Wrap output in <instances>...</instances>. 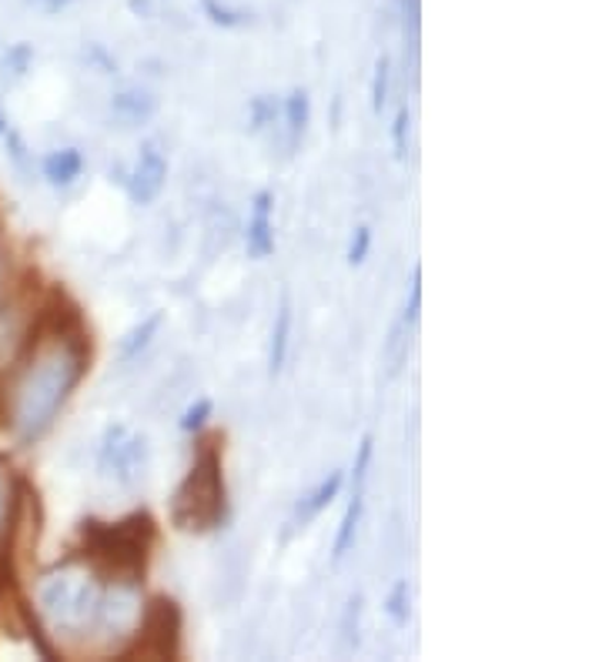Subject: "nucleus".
Masks as SVG:
<instances>
[{
    "label": "nucleus",
    "mask_w": 602,
    "mask_h": 662,
    "mask_svg": "<svg viewBox=\"0 0 602 662\" xmlns=\"http://www.w3.org/2000/svg\"><path fill=\"white\" fill-rule=\"evenodd\" d=\"M91 368V335L78 308L50 295L37 335L18 365L0 378V422L21 445L41 442Z\"/></svg>",
    "instance_id": "obj_1"
},
{
    "label": "nucleus",
    "mask_w": 602,
    "mask_h": 662,
    "mask_svg": "<svg viewBox=\"0 0 602 662\" xmlns=\"http://www.w3.org/2000/svg\"><path fill=\"white\" fill-rule=\"evenodd\" d=\"M104 572L88 562L81 552H71L67 559L41 569L31 585L27 609L41 623V629L50 636V642H78L88 646L94 636L101 592H104Z\"/></svg>",
    "instance_id": "obj_2"
},
{
    "label": "nucleus",
    "mask_w": 602,
    "mask_h": 662,
    "mask_svg": "<svg viewBox=\"0 0 602 662\" xmlns=\"http://www.w3.org/2000/svg\"><path fill=\"white\" fill-rule=\"evenodd\" d=\"M222 435L201 438L194 461L171 499V522L181 533H212L228 515V486L222 469Z\"/></svg>",
    "instance_id": "obj_3"
},
{
    "label": "nucleus",
    "mask_w": 602,
    "mask_h": 662,
    "mask_svg": "<svg viewBox=\"0 0 602 662\" xmlns=\"http://www.w3.org/2000/svg\"><path fill=\"white\" fill-rule=\"evenodd\" d=\"M158 546V525L148 512H130L121 522L88 518L81 525V556L104 575L145 579L148 559Z\"/></svg>",
    "instance_id": "obj_4"
},
{
    "label": "nucleus",
    "mask_w": 602,
    "mask_h": 662,
    "mask_svg": "<svg viewBox=\"0 0 602 662\" xmlns=\"http://www.w3.org/2000/svg\"><path fill=\"white\" fill-rule=\"evenodd\" d=\"M148 609V592L145 579L134 575H107L101 592V609L94 623V642H101L104 652L130 655L134 642H138L141 623Z\"/></svg>",
    "instance_id": "obj_5"
},
{
    "label": "nucleus",
    "mask_w": 602,
    "mask_h": 662,
    "mask_svg": "<svg viewBox=\"0 0 602 662\" xmlns=\"http://www.w3.org/2000/svg\"><path fill=\"white\" fill-rule=\"evenodd\" d=\"M47 298H37V288L18 285L4 301H0V378H4L27 345L37 335V324L44 318Z\"/></svg>",
    "instance_id": "obj_6"
},
{
    "label": "nucleus",
    "mask_w": 602,
    "mask_h": 662,
    "mask_svg": "<svg viewBox=\"0 0 602 662\" xmlns=\"http://www.w3.org/2000/svg\"><path fill=\"white\" fill-rule=\"evenodd\" d=\"M148 469V442L145 435H130L124 425H111L101 445V472L114 476L121 486L134 489Z\"/></svg>",
    "instance_id": "obj_7"
},
{
    "label": "nucleus",
    "mask_w": 602,
    "mask_h": 662,
    "mask_svg": "<svg viewBox=\"0 0 602 662\" xmlns=\"http://www.w3.org/2000/svg\"><path fill=\"white\" fill-rule=\"evenodd\" d=\"M181 649V609L174 600H148L145 609V623L138 632V642H134L130 655H178Z\"/></svg>",
    "instance_id": "obj_8"
},
{
    "label": "nucleus",
    "mask_w": 602,
    "mask_h": 662,
    "mask_svg": "<svg viewBox=\"0 0 602 662\" xmlns=\"http://www.w3.org/2000/svg\"><path fill=\"white\" fill-rule=\"evenodd\" d=\"M24 492H27V479L14 466V458L8 452H0V579L11 569V546H14V528H18Z\"/></svg>",
    "instance_id": "obj_9"
},
{
    "label": "nucleus",
    "mask_w": 602,
    "mask_h": 662,
    "mask_svg": "<svg viewBox=\"0 0 602 662\" xmlns=\"http://www.w3.org/2000/svg\"><path fill=\"white\" fill-rule=\"evenodd\" d=\"M164 181H168V161H164V155L158 151V145H145L141 155H138V161H134V168H130V174L124 178L130 202L151 205L155 197L161 194Z\"/></svg>",
    "instance_id": "obj_10"
},
{
    "label": "nucleus",
    "mask_w": 602,
    "mask_h": 662,
    "mask_svg": "<svg viewBox=\"0 0 602 662\" xmlns=\"http://www.w3.org/2000/svg\"><path fill=\"white\" fill-rule=\"evenodd\" d=\"M275 194L258 191L251 202V221H248V251L251 258H268L275 251V225H272Z\"/></svg>",
    "instance_id": "obj_11"
},
{
    "label": "nucleus",
    "mask_w": 602,
    "mask_h": 662,
    "mask_svg": "<svg viewBox=\"0 0 602 662\" xmlns=\"http://www.w3.org/2000/svg\"><path fill=\"white\" fill-rule=\"evenodd\" d=\"M342 486H345V472H328V476L298 502V509H295V515H292V525H295V528L308 525L321 509H328V505L334 502V495L342 492Z\"/></svg>",
    "instance_id": "obj_12"
},
{
    "label": "nucleus",
    "mask_w": 602,
    "mask_h": 662,
    "mask_svg": "<svg viewBox=\"0 0 602 662\" xmlns=\"http://www.w3.org/2000/svg\"><path fill=\"white\" fill-rule=\"evenodd\" d=\"M41 174L50 187H71L81 174H84V158L78 148H60L50 151L41 164Z\"/></svg>",
    "instance_id": "obj_13"
},
{
    "label": "nucleus",
    "mask_w": 602,
    "mask_h": 662,
    "mask_svg": "<svg viewBox=\"0 0 602 662\" xmlns=\"http://www.w3.org/2000/svg\"><path fill=\"white\" fill-rule=\"evenodd\" d=\"M362 512H365V489H352V502L342 515V525H339V536H334V546H331V562L339 566L352 549H355V539H359V525H362Z\"/></svg>",
    "instance_id": "obj_14"
},
{
    "label": "nucleus",
    "mask_w": 602,
    "mask_h": 662,
    "mask_svg": "<svg viewBox=\"0 0 602 662\" xmlns=\"http://www.w3.org/2000/svg\"><path fill=\"white\" fill-rule=\"evenodd\" d=\"M111 111H114V117L124 121V124H145V121L155 117V111H158V98L148 94V91H141V88H127V91L114 94Z\"/></svg>",
    "instance_id": "obj_15"
},
{
    "label": "nucleus",
    "mask_w": 602,
    "mask_h": 662,
    "mask_svg": "<svg viewBox=\"0 0 602 662\" xmlns=\"http://www.w3.org/2000/svg\"><path fill=\"white\" fill-rule=\"evenodd\" d=\"M161 324H164V311H151L148 318H141L138 324H134L127 335L121 339V349H117V358L127 365V362H134V358H141V352L155 342V335L161 331Z\"/></svg>",
    "instance_id": "obj_16"
},
{
    "label": "nucleus",
    "mask_w": 602,
    "mask_h": 662,
    "mask_svg": "<svg viewBox=\"0 0 602 662\" xmlns=\"http://www.w3.org/2000/svg\"><path fill=\"white\" fill-rule=\"evenodd\" d=\"M292 298H282V308L275 315V328H272V349H268V372L279 375L285 368L288 358V345H292Z\"/></svg>",
    "instance_id": "obj_17"
},
{
    "label": "nucleus",
    "mask_w": 602,
    "mask_h": 662,
    "mask_svg": "<svg viewBox=\"0 0 602 662\" xmlns=\"http://www.w3.org/2000/svg\"><path fill=\"white\" fill-rule=\"evenodd\" d=\"M282 114H285V124H288L292 145H298V138L305 135V127H308V117H311V101H308V94H305L302 88H295V91L285 98Z\"/></svg>",
    "instance_id": "obj_18"
},
{
    "label": "nucleus",
    "mask_w": 602,
    "mask_h": 662,
    "mask_svg": "<svg viewBox=\"0 0 602 662\" xmlns=\"http://www.w3.org/2000/svg\"><path fill=\"white\" fill-rule=\"evenodd\" d=\"M31 68H34V47H31L27 41L11 44L8 54H4V60H0V71H4V81H8V84L21 81Z\"/></svg>",
    "instance_id": "obj_19"
},
{
    "label": "nucleus",
    "mask_w": 602,
    "mask_h": 662,
    "mask_svg": "<svg viewBox=\"0 0 602 662\" xmlns=\"http://www.w3.org/2000/svg\"><path fill=\"white\" fill-rule=\"evenodd\" d=\"M409 331H412V324H406V321H398V324L391 328L388 345H385L388 378H395V375L401 372V365H406V358H409Z\"/></svg>",
    "instance_id": "obj_20"
},
{
    "label": "nucleus",
    "mask_w": 602,
    "mask_h": 662,
    "mask_svg": "<svg viewBox=\"0 0 602 662\" xmlns=\"http://www.w3.org/2000/svg\"><path fill=\"white\" fill-rule=\"evenodd\" d=\"M21 285L18 278V264H14V251L8 244V235L0 228V301H4L14 288Z\"/></svg>",
    "instance_id": "obj_21"
},
{
    "label": "nucleus",
    "mask_w": 602,
    "mask_h": 662,
    "mask_svg": "<svg viewBox=\"0 0 602 662\" xmlns=\"http://www.w3.org/2000/svg\"><path fill=\"white\" fill-rule=\"evenodd\" d=\"M409 603H412L409 582L398 579L395 589L388 592V600H385V613H388V619H391L395 626H406V623H409Z\"/></svg>",
    "instance_id": "obj_22"
},
{
    "label": "nucleus",
    "mask_w": 602,
    "mask_h": 662,
    "mask_svg": "<svg viewBox=\"0 0 602 662\" xmlns=\"http://www.w3.org/2000/svg\"><path fill=\"white\" fill-rule=\"evenodd\" d=\"M4 148H8V158H11V164L21 171V174H27L31 171V164H34V155H31V148H27V141H24V135L18 127H8L4 130Z\"/></svg>",
    "instance_id": "obj_23"
},
{
    "label": "nucleus",
    "mask_w": 602,
    "mask_h": 662,
    "mask_svg": "<svg viewBox=\"0 0 602 662\" xmlns=\"http://www.w3.org/2000/svg\"><path fill=\"white\" fill-rule=\"evenodd\" d=\"M388 88H391V60L382 54L375 60V78H372V111L382 114L388 104Z\"/></svg>",
    "instance_id": "obj_24"
},
{
    "label": "nucleus",
    "mask_w": 602,
    "mask_h": 662,
    "mask_svg": "<svg viewBox=\"0 0 602 662\" xmlns=\"http://www.w3.org/2000/svg\"><path fill=\"white\" fill-rule=\"evenodd\" d=\"M201 8H205V14L212 18V24H218V27H241V24H248V11H235V8H225V4H218V0H201Z\"/></svg>",
    "instance_id": "obj_25"
},
{
    "label": "nucleus",
    "mask_w": 602,
    "mask_h": 662,
    "mask_svg": "<svg viewBox=\"0 0 602 662\" xmlns=\"http://www.w3.org/2000/svg\"><path fill=\"white\" fill-rule=\"evenodd\" d=\"M212 412H215V406H212V399H197L194 406H188L184 409V415H181V432H201L208 425V419H212Z\"/></svg>",
    "instance_id": "obj_26"
},
{
    "label": "nucleus",
    "mask_w": 602,
    "mask_h": 662,
    "mask_svg": "<svg viewBox=\"0 0 602 662\" xmlns=\"http://www.w3.org/2000/svg\"><path fill=\"white\" fill-rule=\"evenodd\" d=\"M279 114H282V107H279L275 98H268V94L254 98L251 101V130H264L268 124H275Z\"/></svg>",
    "instance_id": "obj_27"
},
{
    "label": "nucleus",
    "mask_w": 602,
    "mask_h": 662,
    "mask_svg": "<svg viewBox=\"0 0 602 662\" xmlns=\"http://www.w3.org/2000/svg\"><path fill=\"white\" fill-rule=\"evenodd\" d=\"M372 455H375V438L365 435L355 455V466H352V489H365L368 482V469H372Z\"/></svg>",
    "instance_id": "obj_28"
},
{
    "label": "nucleus",
    "mask_w": 602,
    "mask_h": 662,
    "mask_svg": "<svg viewBox=\"0 0 602 662\" xmlns=\"http://www.w3.org/2000/svg\"><path fill=\"white\" fill-rule=\"evenodd\" d=\"M409 124H412V117H409V107H401V111L395 114V124H391L395 158H406V155H409Z\"/></svg>",
    "instance_id": "obj_29"
},
{
    "label": "nucleus",
    "mask_w": 602,
    "mask_h": 662,
    "mask_svg": "<svg viewBox=\"0 0 602 662\" xmlns=\"http://www.w3.org/2000/svg\"><path fill=\"white\" fill-rule=\"evenodd\" d=\"M368 248H372V228H365V225H362V228H355L352 244H349V264H352V269L368 258Z\"/></svg>",
    "instance_id": "obj_30"
},
{
    "label": "nucleus",
    "mask_w": 602,
    "mask_h": 662,
    "mask_svg": "<svg viewBox=\"0 0 602 662\" xmlns=\"http://www.w3.org/2000/svg\"><path fill=\"white\" fill-rule=\"evenodd\" d=\"M419 311H422V269L416 264V272H412V295H409V305H406V315H401V321L416 324Z\"/></svg>",
    "instance_id": "obj_31"
},
{
    "label": "nucleus",
    "mask_w": 602,
    "mask_h": 662,
    "mask_svg": "<svg viewBox=\"0 0 602 662\" xmlns=\"http://www.w3.org/2000/svg\"><path fill=\"white\" fill-rule=\"evenodd\" d=\"M27 8H34V11H41V14H47V18H54V14H60L64 8H71L75 0H24Z\"/></svg>",
    "instance_id": "obj_32"
},
{
    "label": "nucleus",
    "mask_w": 602,
    "mask_h": 662,
    "mask_svg": "<svg viewBox=\"0 0 602 662\" xmlns=\"http://www.w3.org/2000/svg\"><path fill=\"white\" fill-rule=\"evenodd\" d=\"M11 127V121H8V111H4V104H0V138H4V130Z\"/></svg>",
    "instance_id": "obj_33"
}]
</instances>
